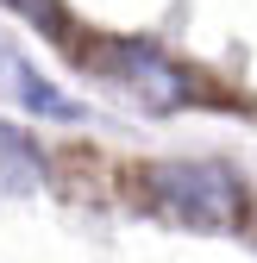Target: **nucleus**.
<instances>
[{
  "label": "nucleus",
  "mask_w": 257,
  "mask_h": 263,
  "mask_svg": "<svg viewBox=\"0 0 257 263\" xmlns=\"http://www.w3.org/2000/svg\"><path fill=\"white\" fill-rule=\"evenodd\" d=\"M151 194L163 213H176L182 226H201V232H226L245 219V188L226 163H163V170H151Z\"/></svg>",
  "instance_id": "1"
},
{
  "label": "nucleus",
  "mask_w": 257,
  "mask_h": 263,
  "mask_svg": "<svg viewBox=\"0 0 257 263\" xmlns=\"http://www.w3.org/2000/svg\"><path fill=\"white\" fill-rule=\"evenodd\" d=\"M44 188V151L25 138L19 125L0 119V194L7 201H25V194Z\"/></svg>",
  "instance_id": "2"
},
{
  "label": "nucleus",
  "mask_w": 257,
  "mask_h": 263,
  "mask_svg": "<svg viewBox=\"0 0 257 263\" xmlns=\"http://www.w3.org/2000/svg\"><path fill=\"white\" fill-rule=\"evenodd\" d=\"M119 57H125V82H138V94H144L151 107L182 101V76H176L157 50H119Z\"/></svg>",
  "instance_id": "3"
}]
</instances>
